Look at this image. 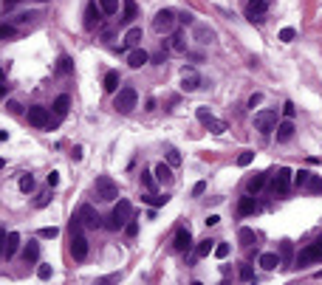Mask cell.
<instances>
[{
    "mask_svg": "<svg viewBox=\"0 0 322 285\" xmlns=\"http://www.w3.org/2000/svg\"><path fill=\"white\" fill-rule=\"evenodd\" d=\"M291 178H294V173H291L288 167H280L277 175L271 178V192H274V195H286L288 187H291Z\"/></svg>",
    "mask_w": 322,
    "mask_h": 285,
    "instance_id": "52a82bcc",
    "label": "cell"
},
{
    "mask_svg": "<svg viewBox=\"0 0 322 285\" xmlns=\"http://www.w3.org/2000/svg\"><path fill=\"white\" fill-rule=\"evenodd\" d=\"M99 20H102V9L96 6V3H91L85 11V28H96L99 26Z\"/></svg>",
    "mask_w": 322,
    "mask_h": 285,
    "instance_id": "ac0fdd59",
    "label": "cell"
},
{
    "mask_svg": "<svg viewBox=\"0 0 322 285\" xmlns=\"http://www.w3.org/2000/svg\"><path fill=\"white\" fill-rule=\"evenodd\" d=\"M153 175H156V181L158 184H173V167L170 164H164V161H161V164H156V170H153Z\"/></svg>",
    "mask_w": 322,
    "mask_h": 285,
    "instance_id": "e0dca14e",
    "label": "cell"
},
{
    "mask_svg": "<svg viewBox=\"0 0 322 285\" xmlns=\"http://www.w3.org/2000/svg\"><path fill=\"white\" fill-rule=\"evenodd\" d=\"M204 192H207V184L204 181H198L195 187H192V195H204Z\"/></svg>",
    "mask_w": 322,
    "mask_h": 285,
    "instance_id": "f5cc1de1",
    "label": "cell"
},
{
    "mask_svg": "<svg viewBox=\"0 0 322 285\" xmlns=\"http://www.w3.org/2000/svg\"><path fill=\"white\" fill-rule=\"evenodd\" d=\"M136 14H139V6H136L133 0H127V3H124V9H122V23H133Z\"/></svg>",
    "mask_w": 322,
    "mask_h": 285,
    "instance_id": "484cf974",
    "label": "cell"
},
{
    "mask_svg": "<svg viewBox=\"0 0 322 285\" xmlns=\"http://www.w3.org/2000/svg\"><path fill=\"white\" fill-rule=\"evenodd\" d=\"M141 43V28H136L133 26L127 34H124V45H130V48H136V45Z\"/></svg>",
    "mask_w": 322,
    "mask_h": 285,
    "instance_id": "4dcf8cb0",
    "label": "cell"
},
{
    "mask_svg": "<svg viewBox=\"0 0 322 285\" xmlns=\"http://www.w3.org/2000/svg\"><path fill=\"white\" fill-rule=\"evenodd\" d=\"M260 102H263V96H260V94H254L252 99H249V107H254V104H260Z\"/></svg>",
    "mask_w": 322,
    "mask_h": 285,
    "instance_id": "6f0895ef",
    "label": "cell"
},
{
    "mask_svg": "<svg viewBox=\"0 0 322 285\" xmlns=\"http://www.w3.org/2000/svg\"><path fill=\"white\" fill-rule=\"evenodd\" d=\"M195 34H198V40H201V43H212V37H215V31H212V28H207V26H195Z\"/></svg>",
    "mask_w": 322,
    "mask_h": 285,
    "instance_id": "e575fe53",
    "label": "cell"
},
{
    "mask_svg": "<svg viewBox=\"0 0 322 285\" xmlns=\"http://www.w3.org/2000/svg\"><path fill=\"white\" fill-rule=\"evenodd\" d=\"M124 234H127V237H136V234H139V223H136L133 217L124 223Z\"/></svg>",
    "mask_w": 322,
    "mask_h": 285,
    "instance_id": "7bdbcfd3",
    "label": "cell"
},
{
    "mask_svg": "<svg viewBox=\"0 0 322 285\" xmlns=\"http://www.w3.org/2000/svg\"><path fill=\"white\" fill-rule=\"evenodd\" d=\"M105 91H107V94L119 91V71H107V74H105Z\"/></svg>",
    "mask_w": 322,
    "mask_h": 285,
    "instance_id": "d4e9b609",
    "label": "cell"
},
{
    "mask_svg": "<svg viewBox=\"0 0 322 285\" xmlns=\"http://www.w3.org/2000/svg\"><path fill=\"white\" fill-rule=\"evenodd\" d=\"M178 20H181L184 26H190V23H192V14H190V11H187V14H181V17H178Z\"/></svg>",
    "mask_w": 322,
    "mask_h": 285,
    "instance_id": "91938a15",
    "label": "cell"
},
{
    "mask_svg": "<svg viewBox=\"0 0 322 285\" xmlns=\"http://www.w3.org/2000/svg\"><path fill=\"white\" fill-rule=\"evenodd\" d=\"M14 3H20V0H3V6H6V9H11Z\"/></svg>",
    "mask_w": 322,
    "mask_h": 285,
    "instance_id": "6125c7cd",
    "label": "cell"
},
{
    "mask_svg": "<svg viewBox=\"0 0 322 285\" xmlns=\"http://www.w3.org/2000/svg\"><path fill=\"white\" fill-rule=\"evenodd\" d=\"M6 237H9V232L0 229V257H3V251H6Z\"/></svg>",
    "mask_w": 322,
    "mask_h": 285,
    "instance_id": "816d5d0a",
    "label": "cell"
},
{
    "mask_svg": "<svg viewBox=\"0 0 322 285\" xmlns=\"http://www.w3.org/2000/svg\"><path fill=\"white\" fill-rule=\"evenodd\" d=\"M77 217H79V223L85 226V229H99V226H102V217H99V212H96L94 206H88V203H82V206H79Z\"/></svg>",
    "mask_w": 322,
    "mask_h": 285,
    "instance_id": "9c48e42d",
    "label": "cell"
},
{
    "mask_svg": "<svg viewBox=\"0 0 322 285\" xmlns=\"http://www.w3.org/2000/svg\"><path fill=\"white\" fill-rule=\"evenodd\" d=\"M141 187H144V190H153V187H156V178H153V173H141Z\"/></svg>",
    "mask_w": 322,
    "mask_h": 285,
    "instance_id": "bcb514c9",
    "label": "cell"
},
{
    "mask_svg": "<svg viewBox=\"0 0 322 285\" xmlns=\"http://www.w3.org/2000/svg\"><path fill=\"white\" fill-rule=\"evenodd\" d=\"M291 257V243L283 240V246H280V260H288Z\"/></svg>",
    "mask_w": 322,
    "mask_h": 285,
    "instance_id": "c3c4849f",
    "label": "cell"
},
{
    "mask_svg": "<svg viewBox=\"0 0 322 285\" xmlns=\"http://www.w3.org/2000/svg\"><path fill=\"white\" fill-rule=\"evenodd\" d=\"M266 175H269V173H257V175L249 178V195H257V192L266 187Z\"/></svg>",
    "mask_w": 322,
    "mask_h": 285,
    "instance_id": "cb8c5ba5",
    "label": "cell"
},
{
    "mask_svg": "<svg viewBox=\"0 0 322 285\" xmlns=\"http://www.w3.org/2000/svg\"><path fill=\"white\" fill-rule=\"evenodd\" d=\"M34 17H40L37 11H23V14H17V17H11V23H14V26H26V23H31Z\"/></svg>",
    "mask_w": 322,
    "mask_h": 285,
    "instance_id": "836d02e7",
    "label": "cell"
},
{
    "mask_svg": "<svg viewBox=\"0 0 322 285\" xmlns=\"http://www.w3.org/2000/svg\"><path fill=\"white\" fill-rule=\"evenodd\" d=\"M173 249H175V251H190V249H192V232H190V226H181V229L175 232Z\"/></svg>",
    "mask_w": 322,
    "mask_h": 285,
    "instance_id": "4fadbf2b",
    "label": "cell"
},
{
    "mask_svg": "<svg viewBox=\"0 0 322 285\" xmlns=\"http://www.w3.org/2000/svg\"><path fill=\"white\" fill-rule=\"evenodd\" d=\"M175 23H178V14H175L173 9H161L156 17H153V31H156V34H170L175 28Z\"/></svg>",
    "mask_w": 322,
    "mask_h": 285,
    "instance_id": "277c9868",
    "label": "cell"
},
{
    "mask_svg": "<svg viewBox=\"0 0 322 285\" xmlns=\"http://www.w3.org/2000/svg\"><path fill=\"white\" fill-rule=\"evenodd\" d=\"M82 229L85 226L79 223V217H74L71 220V254H74V260L88 257V240H85V234H82Z\"/></svg>",
    "mask_w": 322,
    "mask_h": 285,
    "instance_id": "6da1fadb",
    "label": "cell"
},
{
    "mask_svg": "<svg viewBox=\"0 0 322 285\" xmlns=\"http://www.w3.org/2000/svg\"><path fill=\"white\" fill-rule=\"evenodd\" d=\"M201 88V74L195 68H184L181 71V91L192 94V91H198Z\"/></svg>",
    "mask_w": 322,
    "mask_h": 285,
    "instance_id": "30bf717a",
    "label": "cell"
},
{
    "mask_svg": "<svg viewBox=\"0 0 322 285\" xmlns=\"http://www.w3.org/2000/svg\"><path fill=\"white\" fill-rule=\"evenodd\" d=\"M237 212H240V215H254V212H260V203H257L252 195H246V198H240V203H237Z\"/></svg>",
    "mask_w": 322,
    "mask_h": 285,
    "instance_id": "d6986e66",
    "label": "cell"
},
{
    "mask_svg": "<svg viewBox=\"0 0 322 285\" xmlns=\"http://www.w3.org/2000/svg\"><path fill=\"white\" fill-rule=\"evenodd\" d=\"M198 121H201V124H207L212 133H223V130H226V121L215 119V116L207 110V107H198Z\"/></svg>",
    "mask_w": 322,
    "mask_h": 285,
    "instance_id": "8fae6325",
    "label": "cell"
},
{
    "mask_svg": "<svg viewBox=\"0 0 322 285\" xmlns=\"http://www.w3.org/2000/svg\"><path fill=\"white\" fill-rule=\"evenodd\" d=\"M308 178H311V173H305V170H300V173H294V178H291V181H294V187H297V190H305V187H308Z\"/></svg>",
    "mask_w": 322,
    "mask_h": 285,
    "instance_id": "d6a6232c",
    "label": "cell"
},
{
    "mask_svg": "<svg viewBox=\"0 0 322 285\" xmlns=\"http://www.w3.org/2000/svg\"><path fill=\"white\" fill-rule=\"evenodd\" d=\"M294 113H297L294 102H286V104H283V116H286V119H291V116H294Z\"/></svg>",
    "mask_w": 322,
    "mask_h": 285,
    "instance_id": "681fc988",
    "label": "cell"
},
{
    "mask_svg": "<svg viewBox=\"0 0 322 285\" xmlns=\"http://www.w3.org/2000/svg\"><path fill=\"white\" fill-rule=\"evenodd\" d=\"M167 164H170V167H178V164H181V153H178L175 147L167 150Z\"/></svg>",
    "mask_w": 322,
    "mask_h": 285,
    "instance_id": "74e56055",
    "label": "cell"
},
{
    "mask_svg": "<svg viewBox=\"0 0 322 285\" xmlns=\"http://www.w3.org/2000/svg\"><path fill=\"white\" fill-rule=\"evenodd\" d=\"M57 184H60V173H51V175H48V187H51V190H54Z\"/></svg>",
    "mask_w": 322,
    "mask_h": 285,
    "instance_id": "db71d44e",
    "label": "cell"
},
{
    "mask_svg": "<svg viewBox=\"0 0 322 285\" xmlns=\"http://www.w3.org/2000/svg\"><path fill=\"white\" fill-rule=\"evenodd\" d=\"M48 198H51V195H40V198H37V206H45V203H48Z\"/></svg>",
    "mask_w": 322,
    "mask_h": 285,
    "instance_id": "94428289",
    "label": "cell"
},
{
    "mask_svg": "<svg viewBox=\"0 0 322 285\" xmlns=\"http://www.w3.org/2000/svg\"><path fill=\"white\" fill-rule=\"evenodd\" d=\"M266 11H269V3H266V0H249V6H246V17L252 20V23H254V20L260 23Z\"/></svg>",
    "mask_w": 322,
    "mask_h": 285,
    "instance_id": "5bb4252c",
    "label": "cell"
},
{
    "mask_svg": "<svg viewBox=\"0 0 322 285\" xmlns=\"http://www.w3.org/2000/svg\"><path fill=\"white\" fill-rule=\"evenodd\" d=\"M139 104V94H136V88H130V85H124V88H119V94H116V99H113V107L119 113H127L133 110Z\"/></svg>",
    "mask_w": 322,
    "mask_h": 285,
    "instance_id": "3957f363",
    "label": "cell"
},
{
    "mask_svg": "<svg viewBox=\"0 0 322 285\" xmlns=\"http://www.w3.org/2000/svg\"><path fill=\"white\" fill-rule=\"evenodd\" d=\"M277 127V110H260L254 113V130H260V133H271V130Z\"/></svg>",
    "mask_w": 322,
    "mask_h": 285,
    "instance_id": "ba28073f",
    "label": "cell"
},
{
    "mask_svg": "<svg viewBox=\"0 0 322 285\" xmlns=\"http://www.w3.org/2000/svg\"><path fill=\"white\" fill-rule=\"evenodd\" d=\"M37 3H45V0H37Z\"/></svg>",
    "mask_w": 322,
    "mask_h": 285,
    "instance_id": "03108f58",
    "label": "cell"
},
{
    "mask_svg": "<svg viewBox=\"0 0 322 285\" xmlns=\"http://www.w3.org/2000/svg\"><path fill=\"white\" fill-rule=\"evenodd\" d=\"M68 104H71L68 94H60L57 99H54V113H57V119H65V113H68Z\"/></svg>",
    "mask_w": 322,
    "mask_h": 285,
    "instance_id": "7402d4cb",
    "label": "cell"
},
{
    "mask_svg": "<svg viewBox=\"0 0 322 285\" xmlns=\"http://www.w3.org/2000/svg\"><path fill=\"white\" fill-rule=\"evenodd\" d=\"M60 234V229L57 226H45V229H40V237H45V240H54Z\"/></svg>",
    "mask_w": 322,
    "mask_h": 285,
    "instance_id": "b9f144b4",
    "label": "cell"
},
{
    "mask_svg": "<svg viewBox=\"0 0 322 285\" xmlns=\"http://www.w3.org/2000/svg\"><path fill=\"white\" fill-rule=\"evenodd\" d=\"M34 187H37V184H34L31 175H23V178H20V190L26 192V195H28V192H34Z\"/></svg>",
    "mask_w": 322,
    "mask_h": 285,
    "instance_id": "f35d334b",
    "label": "cell"
},
{
    "mask_svg": "<svg viewBox=\"0 0 322 285\" xmlns=\"http://www.w3.org/2000/svg\"><path fill=\"white\" fill-rule=\"evenodd\" d=\"M274 133H277V141H280V144L291 141V138H294V121H291V119L280 121L277 127H274Z\"/></svg>",
    "mask_w": 322,
    "mask_h": 285,
    "instance_id": "9a60e30c",
    "label": "cell"
},
{
    "mask_svg": "<svg viewBox=\"0 0 322 285\" xmlns=\"http://www.w3.org/2000/svg\"><path fill=\"white\" fill-rule=\"evenodd\" d=\"M141 200H144V203H150V206L156 209V206H164V203H167L170 198H167V195H144Z\"/></svg>",
    "mask_w": 322,
    "mask_h": 285,
    "instance_id": "d590c367",
    "label": "cell"
},
{
    "mask_svg": "<svg viewBox=\"0 0 322 285\" xmlns=\"http://www.w3.org/2000/svg\"><path fill=\"white\" fill-rule=\"evenodd\" d=\"M6 107H9V113H20V110H23V107H20V102H14V99H11Z\"/></svg>",
    "mask_w": 322,
    "mask_h": 285,
    "instance_id": "11a10c76",
    "label": "cell"
},
{
    "mask_svg": "<svg viewBox=\"0 0 322 285\" xmlns=\"http://www.w3.org/2000/svg\"><path fill=\"white\" fill-rule=\"evenodd\" d=\"M150 62V54L144 51V48H133L130 54H127V65L130 68H141V65H147Z\"/></svg>",
    "mask_w": 322,
    "mask_h": 285,
    "instance_id": "2e32d148",
    "label": "cell"
},
{
    "mask_svg": "<svg viewBox=\"0 0 322 285\" xmlns=\"http://www.w3.org/2000/svg\"><path fill=\"white\" fill-rule=\"evenodd\" d=\"M20 249V234L17 232H9V237H6V251H3V257H14Z\"/></svg>",
    "mask_w": 322,
    "mask_h": 285,
    "instance_id": "603a6c76",
    "label": "cell"
},
{
    "mask_svg": "<svg viewBox=\"0 0 322 285\" xmlns=\"http://www.w3.org/2000/svg\"><path fill=\"white\" fill-rule=\"evenodd\" d=\"M237 240L243 243V246H254V240H257V234H254V229L243 226V229H237Z\"/></svg>",
    "mask_w": 322,
    "mask_h": 285,
    "instance_id": "4316f807",
    "label": "cell"
},
{
    "mask_svg": "<svg viewBox=\"0 0 322 285\" xmlns=\"http://www.w3.org/2000/svg\"><path fill=\"white\" fill-rule=\"evenodd\" d=\"M240 280H243V283H254V271H252V266H240Z\"/></svg>",
    "mask_w": 322,
    "mask_h": 285,
    "instance_id": "f6af8a7d",
    "label": "cell"
},
{
    "mask_svg": "<svg viewBox=\"0 0 322 285\" xmlns=\"http://www.w3.org/2000/svg\"><path fill=\"white\" fill-rule=\"evenodd\" d=\"M317 243H322V234H320V237H317Z\"/></svg>",
    "mask_w": 322,
    "mask_h": 285,
    "instance_id": "e7e4bbea",
    "label": "cell"
},
{
    "mask_svg": "<svg viewBox=\"0 0 322 285\" xmlns=\"http://www.w3.org/2000/svg\"><path fill=\"white\" fill-rule=\"evenodd\" d=\"M133 217V206H130V200H119V203H116L113 206V212H110V220H107V226H110V229H122L124 223H127V220H130Z\"/></svg>",
    "mask_w": 322,
    "mask_h": 285,
    "instance_id": "5b68a950",
    "label": "cell"
},
{
    "mask_svg": "<svg viewBox=\"0 0 322 285\" xmlns=\"http://www.w3.org/2000/svg\"><path fill=\"white\" fill-rule=\"evenodd\" d=\"M300 268L305 266H314V263H322V243H311V246H305V249H300V254H297L294 260Z\"/></svg>",
    "mask_w": 322,
    "mask_h": 285,
    "instance_id": "8992f818",
    "label": "cell"
},
{
    "mask_svg": "<svg viewBox=\"0 0 322 285\" xmlns=\"http://www.w3.org/2000/svg\"><path fill=\"white\" fill-rule=\"evenodd\" d=\"M37 277H40V280H48V277H51V266H40L37 268Z\"/></svg>",
    "mask_w": 322,
    "mask_h": 285,
    "instance_id": "f907efd6",
    "label": "cell"
},
{
    "mask_svg": "<svg viewBox=\"0 0 322 285\" xmlns=\"http://www.w3.org/2000/svg\"><path fill=\"white\" fill-rule=\"evenodd\" d=\"M6 88H9V85H6V77H3V68H0V96L6 94Z\"/></svg>",
    "mask_w": 322,
    "mask_h": 285,
    "instance_id": "9f6ffc18",
    "label": "cell"
},
{
    "mask_svg": "<svg viewBox=\"0 0 322 285\" xmlns=\"http://www.w3.org/2000/svg\"><path fill=\"white\" fill-rule=\"evenodd\" d=\"M254 161V153L252 150H246V153H240V156H237V167H249Z\"/></svg>",
    "mask_w": 322,
    "mask_h": 285,
    "instance_id": "ab89813d",
    "label": "cell"
},
{
    "mask_svg": "<svg viewBox=\"0 0 322 285\" xmlns=\"http://www.w3.org/2000/svg\"><path fill=\"white\" fill-rule=\"evenodd\" d=\"M294 37H297V31H294V28H283V31H280V40H283V43H291Z\"/></svg>",
    "mask_w": 322,
    "mask_h": 285,
    "instance_id": "7dc6e473",
    "label": "cell"
},
{
    "mask_svg": "<svg viewBox=\"0 0 322 285\" xmlns=\"http://www.w3.org/2000/svg\"><path fill=\"white\" fill-rule=\"evenodd\" d=\"M305 190L311 192V195H322V175H311L308 178V187Z\"/></svg>",
    "mask_w": 322,
    "mask_h": 285,
    "instance_id": "1f68e13d",
    "label": "cell"
},
{
    "mask_svg": "<svg viewBox=\"0 0 322 285\" xmlns=\"http://www.w3.org/2000/svg\"><path fill=\"white\" fill-rule=\"evenodd\" d=\"M99 9H102V14L113 17L116 11H119V0H99Z\"/></svg>",
    "mask_w": 322,
    "mask_h": 285,
    "instance_id": "f546056e",
    "label": "cell"
},
{
    "mask_svg": "<svg viewBox=\"0 0 322 285\" xmlns=\"http://www.w3.org/2000/svg\"><path fill=\"white\" fill-rule=\"evenodd\" d=\"M28 124H34V127H48V124H51V119H48V110H45L43 104L28 107Z\"/></svg>",
    "mask_w": 322,
    "mask_h": 285,
    "instance_id": "7c38bea8",
    "label": "cell"
},
{
    "mask_svg": "<svg viewBox=\"0 0 322 285\" xmlns=\"http://www.w3.org/2000/svg\"><path fill=\"white\" fill-rule=\"evenodd\" d=\"M37 257H40V243H28L23 249V260L26 263H37Z\"/></svg>",
    "mask_w": 322,
    "mask_h": 285,
    "instance_id": "f1b7e54d",
    "label": "cell"
},
{
    "mask_svg": "<svg viewBox=\"0 0 322 285\" xmlns=\"http://www.w3.org/2000/svg\"><path fill=\"white\" fill-rule=\"evenodd\" d=\"M3 167H6V161H3V158H0V170H3Z\"/></svg>",
    "mask_w": 322,
    "mask_h": 285,
    "instance_id": "be15d7a7",
    "label": "cell"
},
{
    "mask_svg": "<svg viewBox=\"0 0 322 285\" xmlns=\"http://www.w3.org/2000/svg\"><path fill=\"white\" fill-rule=\"evenodd\" d=\"M167 45H170V51H175V54H184L187 51V37L184 34H170V40H167Z\"/></svg>",
    "mask_w": 322,
    "mask_h": 285,
    "instance_id": "44dd1931",
    "label": "cell"
},
{
    "mask_svg": "<svg viewBox=\"0 0 322 285\" xmlns=\"http://www.w3.org/2000/svg\"><path fill=\"white\" fill-rule=\"evenodd\" d=\"M260 266L266 268V271H274L277 266H283V260H280V254H274V251H266V254H260Z\"/></svg>",
    "mask_w": 322,
    "mask_h": 285,
    "instance_id": "ffe728a7",
    "label": "cell"
},
{
    "mask_svg": "<svg viewBox=\"0 0 322 285\" xmlns=\"http://www.w3.org/2000/svg\"><path fill=\"white\" fill-rule=\"evenodd\" d=\"M71 68H74L71 57H60V65H57V71H60V74H71Z\"/></svg>",
    "mask_w": 322,
    "mask_h": 285,
    "instance_id": "60d3db41",
    "label": "cell"
},
{
    "mask_svg": "<svg viewBox=\"0 0 322 285\" xmlns=\"http://www.w3.org/2000/svg\"><path fill=\"white\" fill-rule=\"evenodd\" d=\"M218 223H220L218 215H209V217H207V226H218Z\"/></svg>",
    "mask_w": 322,
    "mask_h": 285,
    "instance_id": "680465c9",
    "label": "cell"
},
{
    "mask_svg": "<svg viewBox=\"0 0 322 285\" xmlns=\"http://www.w3.org/2000/svg\"><path fill=\"white\" fill-rule=\"evenodd\" d=\"M212 254H215V257H218V260L229 257V243H218V246H215V251H212Z\"/></svg>",
    "mask_w": 322,
    "mask_h": 285,
    "instance_id": "ee69618b",
    "label": "cell"
},
{
    "mask_svg": "<svg viewBox=\"0 0 322 285\" xmlns=\"http://www.w3.org/2000/svg\"><path fill=\"white\" fill-rule=\"evenodd\" d=\"M94 195L96 200H116L119 198V187H116V181L110 175H99L94 181Z\"/></svg>",
    "mask_w": 322,
    "mask_h": 285,
    "instance_id": "7a4b0ae2",
    "label": "cell"
},
{
    "mask_svg": "<svg viewBox=\"0 0 322 285\" xmlns=\"http://www.w3.org/2000/svg\"><path fill=\"white\" fill-rule=\"evenodd\" d=\"M215 243L218 240H201L198 243V249H195V257H209V254H212V251H215Z\"/></svg>",
    "mask_w": 322,
    "mask_h": 285,
    "instance_id": "83f0119b",
    "label": "cell"
},
{
    "mask_svg": "<svg viewBox=\"0 0 322 285\" xmlns=\"http://www.w3.org/2000/svg\"><path fill=\"white\" fill-rule=\"evenodd\" d=\"M14 34H17V26H14V23H0V40L14 37Z\"/></svg>",
    "mask_w": 322,
    "mask_h": 285,
    "instance_id": "8d00e7d4",
    "label": "cell"
}]
</instances>
